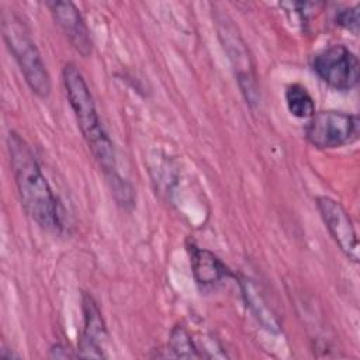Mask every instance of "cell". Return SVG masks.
Returning a JSON list of instances; mask_svg holds the SVG:
<instances>
[{
    "mask_svg": "<svg viewBox=\"0 0 360 360\" xmlns=\"http://www.w3.org/2000/svg\"><path fill=\"white\" fill-rule=\"evenodd\" d=\"M7 148L21 205L27 215L46 231L62 229L60 205L46 181L30 145L14 131L8 132Z\"/></svg>",
    "mask_w": 360,
    "mask_h": 360,
    "instance_id": "6da1fadb",
    "label": "cell"
},
{
    "mask_svg": "<svg viewBox=\"0 0 360 360\" xmlns=\"http://www.w3.org/2000/svg\"><path fill=\"white\" fill-rule=\"evenodd\" d=\"M62 80L77 125L91 153L108 176L115 174L114 146L101 125L94 98L84 80V76L75 63L69 62L62 70Z\"/></svg>",
    "mask_w": 360,
    "mask_h": 360,
    "instance_id": "7a4b0ae2",
    "label": "cell"
},
{
    "mask_svg": "<svg viewBox=\"0 0 360 360\" xmlns=\"http://www.w3.org/2000/svg\"><path fill=\"white\" fill-rule=\"evenodd\" d=\"M1 32L30 89L42 98L48 97L51 93V77L25 24L14 13L3 11Z\"/></svg>",
    "mask_w": 360,
    "mask_h": 360,
    "instance_id": "3957f363",
    "label": "cell"
},
{
    "mask_svg": "<svg viewBox=\"0 0 360 360\" xmlns=\"http://www.w3.org/2000/svg\"><path fill=\"white\" fill-rule=\"evenodd\" d=\"M218 35L224 45V49L228 53V58L232 63L235 77L238 80L239 89L246 100V103L255 107L259 103L260 94L257 89L255 65L250 58L249 49L240 37L238 28L226 15H219L217 18Z\"/></svg>",
    "mask_w": 360,
    "mask_h": 360,
    "instance_id": "277c9868",
    "label": "cell"
},
{
    "mask_svg": "<svg viewBox=\"0 0 360 360\" xmlns=\"http://www.w3.org/2000/svg\"><path fill=\"white\" fill-rule=\"evenodd\" d=\"M359 131V117L354 114L318 111L305 127V138L318 149H335L354 142Z\"/></svg>",
    "mask_w": 360,
    "mask_h": 360,
    "instance_id": "5b68a950",
    "label": "cell"
},
{
    "mask_svg": "<svg viewBox=\"0 0 360 360\" xmlns=\"http://www.w3.org/2000/svg\"><path fill=\"white\" fill-rule=\"evenodd\" d=\"M312 69L318 77L336 90H350L357 86L360 63L354 52L345 45H332L312 59Z\"/></svg>",
    "mask_w": 360,
    "mask_h": 360,
    "instance_id": "8992f818",
    "label": "cell"
},
{
    "mask_svg": "<svg viewBox=\"0 0 360 360\" xmlns=\"http://www.w3.org/2000/svg\"><path fill=\"white\" fill-rule=\"evenodd\" d=\"M316 207L330 236L342 253L353 263L359 262V240L354 225L345 207L326 195L316 197Z\"/></svg>",
    "mask_w": 360,
    "mask_h": 360,
    "instance_id": "52a82bcc",
    "label": "cell"
},
{
    "mask_svg": "<svg viewBox=\"0 0 360 360\" xmlns=\"http://www.w3.org/2000/svg\"><path fill=\"white\" fill-rule=\"evenodd\" d=\"M46 6L72 46L82 56H89L91 53V39L77 7L72 1H48Z\"/></svg>",
    "mask_w": 360,
    "mask_h": 360,
    "instance_id": "ba28073f",
    "label": "cell"
},
{
    "mask_svg": "<svg viewBox=\"0 0 360 360\" xmlns=\"http://www.w3.org/2000/svg\"><path fill=\"white\" fill-rule=\"evenodd\" d=\"M83 312H84V330L77 343L79 357H105L101 350L100 339L107 336L105 325L94 300L84 294L83 295Z\"/></svg>",
    "mask_w": 360,
    "mask_h": 360,
    "instance_id": "9c48e42d",
    "label": "cell"
},
{
    "mask_svg": "<svg viewBox=\"0 0 360 360\" xmlns=\"http://www.w3.org/2000/svg\"><path fill=\"white\" fill-rule=\"evenodd\" d=\"M190 262L194 278L198 284L211 285L221 281L224 277L232 276L229 269L210 250L197 246H190Z\"/></svg>",
    "mask_w": 360,
    "mask_h": 360,
    "instance_id": "30bf717a",
    "label": "cell"
},
{
    "mask_svg": "<svg viewBox=\"0 0 360 360\" xmlns=\"http://www.w3.org/2000/svg\"><path fill=\"white\" fill-rule=\"evenodd\" d=\"M240 290H242V295H243V300H245L248 308L250 309L253 316L257 319V322H260V325L263 328H266L267 330L278 332L280 322L276 318V315L273 314L271 308H269L267 302L264 301L263 295L260 294V291L257 290L255 283L252 280L242 278Z\"/></svg>",
    "mask_w": 360,
    "mask_h": 360,
    "instance_id": "8fae6325",
    "label": "cell"
},
{
    "mask_svg": "<svg viewBox=\"0 0 360 360\" xmlns=\"http://www.w3.org/2000/svg\"><path fill=\"white\" fill-rule=\"evenodd\" d=\"M285 104L288 111L297 118H311L315 112V104L307 89L292 83L285 89Z\"/></svg>",
    "mask_w": 360,
    "mask_h": 360,
    "instance_id": "7c38bea8",
    "label": "cell"
},
{
    "mask_svg": "<svg viewBox=\"0 0 360 360\" xmlns=\"http://www.w3.org/2000/svg\"><path fill=\"white\" fill-rule=\"evenodd\" d=\"M169 349L173 352L176 357H184V359L201 357L190 333L181 325H176L172 329L170 338H169Z\"/></svg>",
    "mask_w": 360,
    "mask_h": 360,
    "instance_id": "4fadbf2b",
    "label": "cell"
},
{
    "mask_svg": "<svg viewBox=\"0 0 360 360\" xmlns=\"http://www.w3.org/2000/svg\"><path fill=\"white\" fill-rule=\"evenodd\" d=\"M335 21L338 25H340L342 28L350 31L352 34L357 35L359 34V24H360V18H359V6H353V7H346L342 8L336 13L335 15Z\"/></svg>",
    "mask_w": 360,
    "mask_h": 360,
    "instance_id": "5bb4252c",
    "label": "cell"
}]
</instances>
